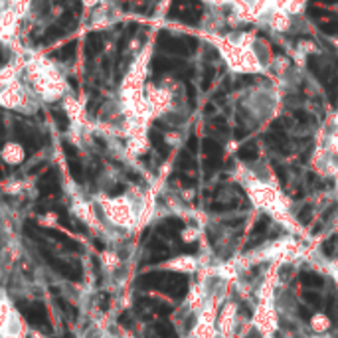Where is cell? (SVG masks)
I'll use <instances>...</instances> for the list:
<instances>
[{
  "mask_svg": "<svg viewBox=\"0 0 338 338\" xmlns=\"http://www.w3.org/2000/svg\"><path fill=\"white\" fill-rule=\"evenodd\" d=\"M216 44L228 67L235 74H261L265 70L251 48H241L232 38H220L216 40Z\"/></svg>",
  "mask_w": 338,
  "mask_h": 338,
  "instance_id": "obj_1",
  "label": "cell"
},
{
  "mask_svg": "<svg viewBox=\"0 0 338 338\" xmlns=\"http://www.w3.org/2000/svg\"><path fill=\"white\" fill-rule=\"evenodd\" d=\"M30 93L22 79H16L14 83H10L8 87L0 91V107L4 109H20L28 103Z\"/></svg>",
  "mask_w": 338,
  "mask_h": 338,
  "instance_id": "obj_2",
  "label": "cell"
},
{
  "mask_svg": "<svg viewBox=\"0 0 338 338\" xmlns=\"http://www.w3.org/2000/svg\"><path fill=\"white\" fill-rule=\"evenodd\" d=\"M18 309L20 312L26 317V321H28L32 326H40V328H48V330H52V326H50V321H48V310L42 303H24V301H18Z\"/></svg>",
  "mask_w": 338,
  "mask_h": 338,
  "instance_id": "obj_3",
  "label": "cell"
},
{
  "mask_svg": "<svg viewBox=\"0 0 338 338\" xmlns=\"http://www.w3.org/2000/svg\"><path fill=\"white\" fill-rule=\"evenodd\" d=\"M42 255L46 257L48 265H50L54 271H58L61 277H65V279H72V281L81 279V269H79V265L65 263V261H61V259H58V257H54L50 251H46V250H42Z\"/></svg>",
  "mask_w": 338,
  "mask_h": 338,
  "instance_id": "obj_4",
  "label": "cell"
},
{
  "mask_svg": "<svg viewBox=\"0 0 338 338\" xmlns=\"http://www.w3.org/2000/svg\"><path fill=\"white\" fill-rule=\"evenodd\" d=\"M293 16L289 14L287 10H281V8H273L267 12V26L277 32V34H285V32H291L293 28Z\"/></svg>",
  "mask_w": 338,
  "mask_h": 338,
  "instance_id": "obj_5",
  "label": "cell"
},
{
  "mask_svg": "<svg viewBox=\"0 0 338 338\" xmlns=\"http://www.w3.org/2000/svg\"><path fill=\"white\" fill-rule=\"evenodd\" d=\"M24 154H26V147L20 145V143H6L2 148V159L10 164L24 161Z\"/></svg>",
  "mask_w": 338,
  "mask_h": 338,
  "instance_id": "obj_6",
  "label": "cell"
},
{
  "mask_svg": "<svg viewBox=\"0 0 338 338\" xmlns=\"http://www.w3.org/2000/svg\"><path fill=\"white\" fill-rule=\"evenodd\" d=\"M301 283L305 285V287H312V289H321L324 285V279L321 275H317V273H303L301 275Z\"/></svg>",
  "mask_w": 338,
  "mask_h": 338,
  "instance_id": "obj_7",
  "label": "cell"
},
{
  "mask_svg": "<svg viewBox=\"0 0 338 338\" xmlns=\"http://www.w3.org/2000/svg\"><path fill=\"white\" fill-rule=\"evenodd\" d=\"M305 8H307V0H291V2L285 6V10H287L289 14L293 16V18H299V16H303Z\"/></svg>",
  "mask_w": 338,
  "mask_h": 338,
  "instance_id": "obj_8",
  "label": "cell"
},
{
  "mask_svg": "<svg viewBox=\"0 0 338 338\" xmlns=\"http://www.w3.org/2000/svg\"><path fill=\"white\" fill-rule=\"evenodd\" d=\"M154 330H156V334L161 338H176L174 328H172L170 323H156L154 324Z\"/></svg>",
  "mask_w": 338,
  "mask_h": 338,
  "instance_id": "obj_9",
  "label": "cell"
},
{
  "mask_svg": "<svg viewBox=\"0 0 338 338\" xmlns=\"http://www.w3.org/2000/svg\"><path fill=\"white\" fill-rule=\"evenodd\" d=\"M303 299L309 303L310 307H317V305L323 303V297L317 293V291H305V293H303Z\"/></svg>",
  "mask_w": 338,
  "mask_h": 338,
  "instance_id": "obj_10",
  "label": "cell"
},
{
  "mask_svg": "<svg viewBox=\"0 0 338 338\" xmlns=\"http://www.w3.org/2000/svg\"><path fill=\"white\" fill-rule=\"evenodd\" d=\"M310 216H312V214H310V206H303L301 208V214H299V221H301L303 226H307L310 221Z\"/></svg>",
  "mask_w": 338,
  "mask_h": 338,
  "instance_id": "obj_11",
  "label": "cell"
},
{
  "mask_svg": "<svg viewBox=\"0 0 338 338\" xmlns=\"http://www.w3.org/2000/svg\"><path fill=\"white\" fill-rule=\"evenodd\" d=\"M101 2H103V0H81V4H83L85 10H95Z\"/></svg>",
  "mask_w": 338,
  "mask_h": 338,
  "instance_id": "obj_12",
  "label": "cell"
},
{
  "mask_svg": "<svg viewBox=\"0 0 338 338\" xmlns=\"http://www.w3.org/2000/svg\"><path fill=\"white\" fill-rule=\"evenodd\" d=\"M289 2H291V0H269L271 10H273V8H281V10H285V6H287Z\"/></svg>",
  "mask_w": 338,
  "mask_h": 338,
  "instance_id": "obj_13",
  "label": "cell"
},
{
  "mask_svg": "<svg viewBox=\"0 0 338 338\" xmlns=\"http://www.w3.org/2000/svg\"><path fill=\"white\" fill-rule=\"evenodd\" d=\"M323 253H324V255H332V253H334V243H332L330 239L323 243Z\"/></svg>",
  "mask_w": 338,
  "mask_h": 338,
  "instance_id": "obj_14",
  "label": "cell"
},
{
  "mask_svg": "<svg viewBox=\"0 0 338 338\" xmlns=\"http://www.w3.org/2000/svg\"><path fill=\"white\" fill-rule=\"evenodd\" d=\"M299 314H301V319H305V321L310 319V310L305 309V307H301V309H299Z\"/></svg>",
  "mask_w": 338,
  "mask_h": 338,
  "instance_id": "obj_15",
  "label": "cell"
},
{
  "mask_svg": "<svg viewBox=\"0 0 338 338\" xmlns=\"http://www.w3.org/2000/svg\"><path fill=\"white\" fill-rule=\"evenodd\" d=\"M0 178H2V172H0Z\"/></svg>",
  "mask_w": 338,
  "mask_h": 338,
  "instance_id": "obj_16",
  "label": "cell"
}]
</instances>
